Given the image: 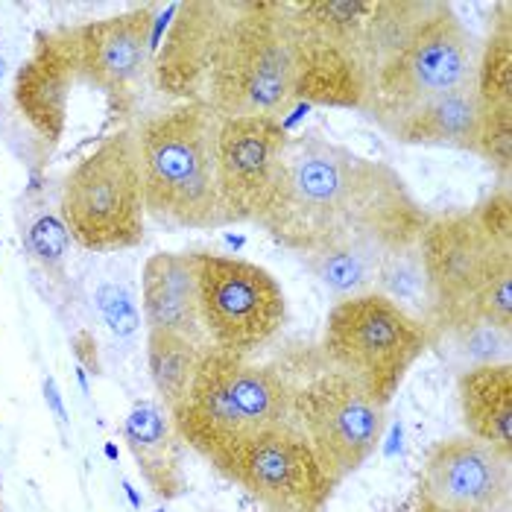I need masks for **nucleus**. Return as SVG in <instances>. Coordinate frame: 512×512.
I'll list each match as a JSON object with an SVG mask.
<instances>
[{
    "mask_svg": "<svg viewBox=\"0 0 512 512\" xmlns=\"http://www.w3.org/2000/svg\"><path fill=\"white\" fill-rule=\"evenodd\" d=\"M158 91L220 120H281L302 103L360 109L363 74L302 0H188L153 62Z\"/></svg>",
    "mask_w": 512,
    "mask_h": 512,
    "instance_id": "f257e3e1",
    "label": "nucleus"
},
{
    "mask_svg": "<svg viewBox=\"0 0 512 512\" xmlns=\"http://www.w3.org/2000/svg\"><path fill=\"white\" fill-rule=\"evenodd\" d=\"M416 205L390 164L319 135H290L258 226L299 258Z\"/></svg>",
    "mask_w": 512,
    "mask_h": 512,
    "instance_id": "f03ea898",
    "label": "nucleus"
},
{
    "mask_svg": "<svg viewBox=\"0 0 512 512\" xmlns=\"http://www.w3.org/2000/svg\"><path fill=\"white\" fill-rule=\"evenodd\" d=\"M480 47L445 3L378 0L360 41L363 103L387 132L422 103L477 79Z\"/></svg>",
    "mask_w": 512,
    "mask_h": 512,
    "instance_id": "7ed1b4c3",
    "label": "nucleus"
},
{
    "mask_svg": "<svg viewBox=\"0 0 512 512\" xmlns=\"http://www.w3.org/2000/svg\"><path fill=\"white\" fill-rule=\"evenodd\" d=\"M428 331L466 334L489 322L512 328V208L501 191L460 214L431 217L422 232Z\"/></svg>",
    "mask_w": 512,
    "mask_h": 512,
    "instance_id": "20e7f679",
    "label": "nucleus"
},
{
    "mask_svg": "<svg viewBox=\"0 0 512 512\" xmlns=\"http://www.w3.org/2000/svg\"><path fill=\"white\" fill-rule=\"evenodd\" d=\"M170 419L182 442L226 472L249 442L290 422V384L246 355L208 349Z\"/></svg>",
    "mask_w": 512,
    "mask_h": 512,
    "instance_id": "39448f33",
    "label": "nucleus"
},
{
    "mask_svg": "<svg viewBox=\"0 0 512 512\" xmlns=\"http://www.w3.org/2000/svg\"><path fill=\"white\" fill-rule=\"evenodd\" d=\"M135 135L147 211L176 229H226L217 185L220 118L197 103H179L144 120Z\"/></svg>",
    "mask_w": 512,
    "mask_h": 512,
    "instance_id": "423d86ee",
    "label": "nucleus"
},
{
    "mask_svg": "<svg viewBox=\"0 0 512 512\" xmlns=\"http://www.w3.org/2000/svg\"><path fill=\"white\" fill-rule=\"evenodd\" d=\"M59 217L88 252L132 249L144 240V188L135 129H120L68 173Z\"/></svg>",
    "mask_w": 512,
    "mask_h": 512,
    "instance_id": "0eeeda50",
    "label": "nucleus"
},
{
    "mask_svg": "<svg viewBox=\"0 0 512 512\" xmlns=\"http://www.w3.org/2000/svg\"><path fill=\"white\" fill-rule=\"evenodd\" d=\"M431 343L428 325L381 293L337 299L325 319L322 349L378 404H390L410 366Z\"/></svg>",
    "mask_w": 512,
    "mask_h": 512,
    "instance_id": "6e6552de",
    "label": "nucleus"
},
{
    "mask_svg": "<svg viewBox=\"0 0 512 512\" xmlns=\"http://www.w3.org/2000/svg\"><path fill=\"white\" fill-rule=\"evenodd\" d=\"M290 422L308 439L322 472L337 486L381 445L387 407L337 366L290 387Z\"/></svg>",
    "mask_w": 512,
    "mask_h": 512,
    "instance_id": "1a4fd4ad",
    "label": "nucleus"
},
{
    "mask_svg": "<svg viewBox=\"0 0 512 512\" xmlns=\"http://www.w3.org/2000/svg\"><path fill=\"white\" fill-rule=\"evenodd\" d=\"M191 261L197 273L199 319L214 349L249 355L276 337L287 302L264 267L217 252H191Z\"/></svg>",
    "mask_w": 512,
    "mask_h": 512,
    "instance_id": "9d476101",
    "label": "nucleus"
},
{
    "mask_svg": "<svg viewBox=\"0 0 512 512\" xmlns=\"http://www.w3.org/2000/svg\"><path fill=\"white\" fill-rule=\"evenodd\" d=\"M223 474L267 510H322L334 492V483L293 422L249 442Z\"/></svg>",
    "mask_w": 512,
    "mask_h": 512,
    "instance_id": "9b49d317",
    "label": "nucleus"
},
{
    "mask_svg": "<svg viewBox=\"0 0 512 512\" xmlns=\"http://www.w3.org/2000/svg\"><path fill=\"white\" fill-rule=\"evenodd\" d=\"M290 132L281 120L235 118L220 120L217 135V185L220 199L235 223H258L276 191L281 153Z\"/></svg>",
    "mask_w": 512,
    "mask_h": 512,
    "instance_id": "f8f14e48",
    "label": "nucleus"
},
{
    "mask_svg": "<svg viewBox=\"0 0 512 512\" xmlns=\"http://www.w3.org/2000/svg\"><path fill=\"white\" fill-rule=\"evenodd\" d=\"M428 220L431 214L416 202L410 208H401L357 229L352 235L340 237L325 249L302 255V264L322 287H328L340 299L375 293L384 264L398 249L419 243Z\"/></svg>",
    "mask_w": 512,
    "mask_h": 512,
    "instance_id": "ddd939ff",
    "label": "nucleus"
},
{
    "mask_svg": "<svg viewBox=\"0 0 512 512\" xmlns=\"http://www.w3.org/2000/svg\"><path fill=\"white\" fill-rule=\"evenodd\" d=\"M510 489V457L474 436L436 442L419 477V501L442 512H492Z\"/></svg>",
    "mask_w": 512,
    "mask_h": 512,
    "instance_id": "4468645a",
    "label": "nucleus"
},
{
    "mask_svg": "<svg viewBox=\"0 0 512 512\" xmlns=\"http://www.w3.org/2000/svg\"><path fill=\"white\" fill-rule=\"evenodd\" d=\"M79 71L88 85L109 94L115 106L132 109L135 88L153 71L156 6L77 27Z\"/></svg>",
    "mask_w": 512,
    "mask_h": 512,
    "instance_id": "2eb2a0df",
    "label": "nucleus"
},
{
    "mask_svg": "<svg viewBox=\"0 0 512 512\" xmlns=\"http://www.w3.org/2000/svg\"><path fill=\"white\" fill-rule=\"evenodd\" d=\"M79 79L77 27L39 33L33 53L15 79V106L41 141L56 144L62 138Z\"/></svg>",
    "mask_w": 512,
    "mask_h": 512,
    "instance_id": "dca6fc26",
    "label": "nucleus"
},
{
    "mask_svg": "<svg viewBox=\"0 0 512 512\" xmlns=\"http://www.w3.org/2000/svg\"><path fill=\"white\" fill-rule=\"evenodd\" d=\"M141 308L150 331H173L214 349L199 319L197 273L191 255L156 252L141 273Z\"/></svg>",
    "mask_w": 512,
    "mask_h": 512,
    "instance_id": "f3484780",
    "label": "nucleus"
},
{
    "mask_svg": "<svg viewBox=\"0 0 512 512\" xmlns=\"http://www.w3.org/2000/svg\"><path fill=\"white\" fill-rule=\"evenodd\" d=\"M123 439L135 457V466L144 483L158 498L173 501L185 492V469H182V439L173 428L170 413L141 401L123 422Z\"/></svg>",
    "mask_w": 512,
    "mask_h": 512,
    "instance_id": "a211bd4d",
    "label": "nucleus"
},
{
    "mask_svg": "<svg viewBox=\"0 0 512 512\" xmlns=\"http://www.w3.org/2000/svg\"><path fill=\"white\" fill-rule=\"evenodd\" d=\"M483 123V103L477 94V79L445 91L434 100L422 103L413 115L395 126V141L401 144H422V147H457L477 153Z\"/></svg>",
    "mask_w": 512,
    "mask_h": 512,
    "instance_id": "6ab92c4d",
    "label": "nucleus"
},
{
    "mask_svg": "<svg viewBox=\"0 0 512 512\" xmlns=\"http://www.w3.org/2000/svg\"><path fill=\"white\" fill-rule=\"evenodd\" d=\"M460 407L469 434L495 451H512V369L510 363L472 366L460 378Z\"/></svg>",
    "mask_w": 512,
    "mask_h": 512,
    "instance_id": "aec40b11",
    "label": "nucleus"
},
{
    "mask_svg": "<svg viewBox=\"0 0 512 512\" xmlns=\"http://www.w3.org/2000/svg\"><path fill=\"white\" fill-rule=\"evenodd\" d=\"M208 352V346L194 343L182 334L173 331H150L147 337V363H150V378L156 384L158 395L164 398L167 410H173L188 387L194 384L199 372V363Z\"/></svg>",
    "mask_w": 512,
    "mask_h": 512,
    "instance_id": "412c9836",
    "label": "nucleus"
},
{
    "mask_svg": "<svg viewBox=\"0 0 512 512\" xmlns=\"http://www.w3.org/2000/svg\"><path fill=\"white\" fill-rule=\"evenodd\" d=\"M477 94L483 112L512 109V27L510 6H501V21L495 24L477 65Z\"/></svg>",
    "mask_w": 512,
    "mask_h": 512,
    "instance_id": "4be33fe9",
    "label": "nucleus"
},
{
    "mask_svg": "<svg viewBox=\"0 0 512 512\" xmlns=\"http://www.w3.org/2000/svg\"><path fill=\"white\" fill-rule=\"evenodd\" d=\"M419 243H413L407 249H398L393 258L384 264L375 293L387 296L398 308H404V302H416V305H422L428 311V278H425L422 246Z\"/></svg>",
    "mask_w": 512,
    "mask_h": 512,
    "instance_id": "5701e85b",
    "label": "nucleus"
},
{
    "mask_svg": "<svg viewBox=\"0 0 512 512\" xmlns=\"http://www.w3.org/2000/svg\"><path fill=\"white\" fill-rule=\"evenodd\" d=\"M27 246L44 270H59L68 258L71 235L59 214H41L27 229Z\"/></svg>",
    "mask_w": 512,
    "mask_h": 512,
    "instance_id": "b1692460",
    "label": "nucleus"
},
{
    "mask_svg": "<svg viewBox=\"0 0 512 512\" xmlns=\"http://www.w3.org/2000/svg\"><path fill=\"white\" fill-rule=\"evenodd\" d=\"M97 311L103 316V322L109 325L112 334L118 337H132L141 325V314L135 305V296L129 293L126 284L120 281H103L94 293Z\"/></svg>",
    "mask_w": 512,
    "mask_h": 512,
    "instance_id": "393cba45",
    "label": "nucleus"
},
{
    "mask_svg": "<svg viewBox=\"0 0 512 512\" xmlns=\"http://www.w3.org/2000/svg\"><path fill=\"white\" fill-rule=\"evenodd\" d=\"M466 346V355L472 357L474 366H489V363H507V346H510V331H501L489 322H480L469 328L466 334L457 337Z\"/></svg>",
    "mask_w": 512,
    "mask_h": 512,
    "instance_id": "a878e982",
    "label": "nucleus"
},
{
    "mask_svg": "<svg viewBox=\"0 0 512 512\" xmlns=\"http://www.w3.org/2000/svg\"><path fill=\"white\" fill-rule=\"evenodd\" d=\"M44 398H47L50 410L56 413V419H59V422H68V413H65L62 395H59V390H56V381H53V378H47V381H44Z\"/></svg>",
    "mask_w": 512,
    "mask_h": 512,
    "instance_id": "bb28decb",
    "label": "nucleus"
},
{
    "mask_svg": "<svg viewBox=\"0 0 512 512\" xmlns=\"http://www.w3.org/2000/svg\"><path fill=\"white\" fill-rule=\"evenodd\" d=\"M123 489H126V492H129V501H132V507H141V498H138V495H135V489H132V486H129V483H126V486H123Z\"/></svg>",
    "mask_w": 512,
    "mask_h": 512,
    "instance_id": "cd10ccee",
    "label": "nucleus"
},
{
    "mask_svg": "<svg viewBox=\"0 0 512 512\" xmlns=\"http://www.w3.org/2000/svg\"><path fill=\"white\" fill-rule=\"evenodd\" d=\"M413 512H442V510H436V507H431V504L419 501V504H416V510H413Z\"/></svg>",
    "mask_w": 512,
    "mask_h": 512,
    "instance_id": "c85d7f7f",
    "label": "nucleus"
},
{
    "mask_svg": "<svg viewBox=\"0 0 512 512\" xmlns=\"http://www.w3.org/2000/svg\"><path fill=\"white\" fill-rule=\"evenodd\" d=\"M106 457L115 460V457H118V448H115V445H106Z\"/></svg>",
    "mask_w": 512,
    "mask_h": 512,
    "instance_id": "c756f323",
    "label": "nucleus"
},
{
    "mask_svg": "<svg viewBox=\"0 0 512 512\" xmlns=\"http://www.w3.org/2000/svg\"><path fill=\"white\" fill-rule=\"evenodd\" d=\"M3 71H6V62H3V41H0V79H3Z\"/></svg>",
    "mask_w": 512,
    "mask_h": 512,
    "instance_id": "7c9ffc66",
    "label": "nucleus"
},
{
    "mask_svg": "<svg viewBox=\"0 0 512 512\" xmlns=\"http://www.w3.org/2000/svg\"><path fill=\"white\" fill-rule=\"evenodd\" d=\"M270 512H322V510H270Z\"/></svg>",
    "mask_w": 512,
    "mask_h": 512,
    "instance_id": "2f4dec72",
    "label": "nucleus"
},
{
    "mask_svg": "<svg viewBox=\"0 0 512 512\" xmlns=\"http://www.w3.org/2000/svg\"><path fill=\"white\" fill-rule=\"evenodd\" d=\"M156 512H164V510H156Z\"/></svg>",
    "mask_w": 512,
    "mask_h": 512,
    "instance_id": "473e14b6",
    "label": "nucleus"
}]
</instances>
